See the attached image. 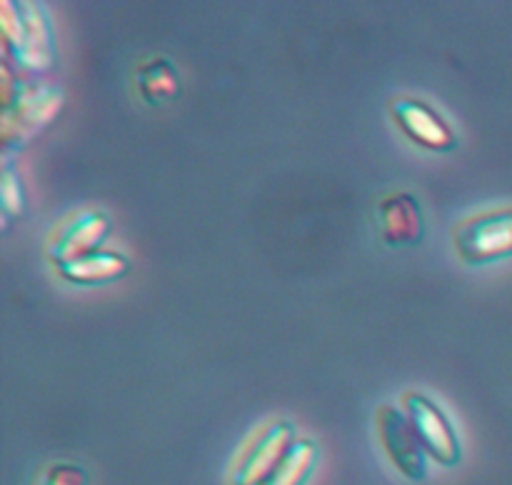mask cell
I'll list each match as a JSON object with an SVG mask.
<instances>
[{
	"instance_id": "cell-1",
	"label": "cell",
	"mask_w": 512,
	"mask_h": 485,
	"mask_svg": "<svg viewBox=\"0 0 512 485\" xmlns=\"http://www.w3.org/2000/svg\"><path fill=\"white\" fill-rule=\"evenodd\" d=\"M455 250L468 263H493L512 255V208L473 215L455 228Z\"/></svg>"
},
{
	"instance_id": "cell-5",
	"label": "cell",
	"mask_w": 512,
	"mask_h": 485,
	"mask_svg": "<svg viewBox=\"0 0 512 485\" xmlns=\"http://www.w3.org/2000/svg\"><path fill=\"white\" fill-rule=\"evenodd\" d=\"M390 113H393L395 125L423 148L445 153V150H453L458 145V135L450 128L448 120L423 100L395 98L390 103Z\"/></svg>"
},
{
	"instance_id": "cell-9",
	"label": "cell",
	"mask_w": 512,
	"mask_h": 485,
	"mask_svg": "<svg viewBox=\"0 0 512 485\" xmlns=\"http://www.w3.org/2000/svg\"><path fill=\"white\" fill-rule=\"evenodd\" d=\"M138 88L148 103L158 105L163 100H173L180 93V80L173 65L168 60L158 58L140 68Z\"/></svg>"
},
{
	"instance_id": "cell-4",
	"label": "cell",
	"mask_w": 512,
	"mask_h": 485,
	"mask_svg": "<svg viewBox=\"0 0 512 485\" xmlns=\"http://www.w3.org/2000/svg\"><path fill=\"white\" fill-rule=\"evenodd\" d=\"M405 410H408V418L413 420L425 450H428L438 463H460V453H463V450H460L458 433H455L453 423H450L448 415L440 410L438 403H433V400L423 393H408L405 395Z\"/></svg>"
},
{
	"instance_id": "cell-11",
	"label": "cell",
	"mask_w": 512,
	"mask_h": 485,
	"mask_svg": "<svg viewBox=\"0 0 512 485\" xmlns=\"http://www.w3.org/2000/svg\"><path fill=\"white\" fill-rule=\"evenodd\" d=\"M20 43H23V63L35 70H43L53 60L50 50V30L43 15L35 13L28 23L20 28Z\"/></svg>"
},
{
	"instance_id": "cell-12",
	"label": "cell",
	"mask_w": 512,
	"mask_h": 485,
	"mask_svg": "<svg viewBox=\"0 0 512 485\" xmlns=\"http://www.w3.org/2000/svg\"><path fill=\"white\" fill-rule=\"evenodd\" d=\"M88 478H85V470L80 465L73 463H58L48 470L43 485H85Z\"/></svg>"
},
{
	"instance_id": "cell-3",
	"label": "cell",
	"mask_w": 512,
	"mask_h": 485,
	"mask_svg": "<svg viewBox=\"0 0 512 485\" xmlns=\"http://www.w3.org/2000/svg\"><path fill=\"white\" fill-rule=\"evenodd\" d=\"M378 430L390 463L410 480H423L428 473L425 465V445L415 430L413 420L393 405L378 410Z\"/></svg>"
},
{
	"instance_id": "cell-10",
	"label": "cell",
	"mask_w": 512,
	"mask_h": 485,
	"mask_svg": "<svg viewBox=\"0 0 512 485\" xmlns=\"http://www.w3.org/2000/svg\"><path fill=\"white\" fill-rule=\"evenodd\" d=\"M315 460H318V448H315L313 440H295L288 458L283 460V465H280L278 473L273 475L268 485H305V480L313 473Z\"/></svg>"
},
{
	"instance_id": "cell-6",
	"label": "cell",
	"mask_w": 512,
	"mask_h": 485,
	"mask_svg": "<svg viewBox=\"0 0 512 485\" xmlns=\"http://www.w3.org/2000/svg\"><path fill=\"white\" fill-rule=\"evenodd\" d=\"M380 235L390 245H415L423 240V208L410 193H393L380 203Z\"/></svg>"
},
{
	"instance_id": "cell-2",
	"label": "cell",
	"mask_w": 512,
	"mask_h": 485,
	"mask_svg": "<svg viewBox=\"0 0 512 485\" xmlns=\"http://www.w3.org/2000/svg\"><path fill=\"white\" fill-rule=\"evenodd\" d=\"M295 428L285 420L265 425L238 458L233 485H268L295 445Z\"/></svg>"
},
{
	"instance_id": "cell-8",
	"label": "cell",
	"mask_w": 512,
	"mask_h": 485,
	"mask_svg": "<svg viewBox=\"0 0 512 485\" xmlns=\"http://www.w3.org/2000/svg\"><path fill=\"white\" fill-rule=\"evenodd\" d=\"M130 263L125 255L110 253V250H95V253L85 255V258L70 260V263L58 265V273L65 280L78 285H100L118 280L128 273Z\"/></svg>"
},
{
	"instance_id": "cell-7",
	"label": "cell",
	"mask_w": 512,
	"mask_h": 485,
	"mask_svg": "<svg viewBox=\"0 0 512 485\" xmlns=\"http://www.w3.org/2000/svg\"><path fill=\"white\" fill-rule=\"evenodd\" d=\"M110 230L108 215L103 213H83L63 230L53 245V263L63 265L70 260L85 258V255L100 250V243L105 240Z\"/></svg>"
}]
</instances>
